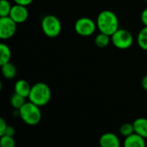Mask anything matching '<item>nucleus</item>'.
<instances>
[{
    "label": "nucleus",
    "instance_id": "f257e3e1",
    "mask_svg": "<svg viewBox=\"0 0 147 147\" xmlns=\"http://www.w3.org/2000/svg\"><path fill=\"white\" fill-rule=\"evenodd\" d=\"M96 26L100 32L111 36L119 29V20L113 11L105 9L98 14L96 18Z\"/></svg>",
    "mask_w": 147,
    "mask_h": 147
},
{
    "label": "nucleus",
    "instance_id": "f03ea898",
    "mask_svg": "<svg viewBox=\"0 0 147 147\" xmlns=\"http://www.w3.org/2000/svg\"><path fill=\"white\" fill-rule=\"evenodd\" d=\"M51 96L52 92L49 86L45 83L39 82L31 87V90L28 98L30 102L38 105L39 107H43L50 102Z\"/></svg>",
    "mask_w": 147,
    "mask_h": 147
},
{
    "label": "nucleus",
    "instance_id": "7ed1b4c3",
    "mask_svg": "<svg viewBox=\"0 0 147 147\" xmlns=\"http://www.w3.org/2000/svg\"><path fill=\"white\" fill-rule=\"evenodd\" d=\"M40 107L33 103L32 102H25L20 109H18V115L23 122L29 126L37 125L42 117Z\"/></svg>",
    "mask_w": 147,
    "mask_h": 147
},
{
    "label": "nucleus",
    "instance_id": "20e7f679",
    "mask_svg": "<svg viewBox=\"0 0 147 147\" xmlns=\"http://www.w3.org/2000/svg\"><path fill=\"white\" fill-rule=\"evenodd\" d=\"M41 28L45 35L49 38H55L59 35L62 25L59 19L53 15L45 16L41 21Z\"/></svg>",
    "mask_w": 147,
    "mask_h": 147
},
{
    "label": "nucleus",
    "instance_id": "39448f33",
    "mask_svg": "<svg viewBox=\"0 0 147 147\" xmlns=\"http://www.w3.org/2000/svg\"><path fill=\"white\" fill-rule=\"evenodd\" d=\"M111 42L119 49H127L134 43V36L128 30L119 28L111 35Z\"/></svg>",
    "mask_w": 147,
    "mask_h": 147
},
{
    "label": "nucleus",
    "instance_id": "423d86ee",
    "mask_svg": "<svg viewBox=\"0 0 147 147\" xmlns=\"http://www.w3.org/2000/svg\"><path fill=\"white\" fill-rule=\"evenodd\" d=\"M96 22L90 17H80L78 18L74 25L76 33L81 36L87 37L92 35L96 30Z\"/></svg>",
    "mask_w": 147,
    "mask_h": 147
},
{
    "label": "nucleus",
    "instance_id": "0eeeda50",
    "mask_svg": "<svg viewBox=\"0 0 147 147\" xmlns=\"http://www.w3.org/2000/svg\"><path fill=\"white\" fill-rule=\"evenodd\" d=\"M16 22L9 16L0 17V39L9 40L16 32Z\"/></svg>",
    "mask_w": 147,
    "mask_h": 147
},
{
    "label": "nucleus",
    "instance_id": "6e6552de",
    "mask_svg": "<svg viewBox=\"0 0 147 147\" xmlns=\"http://www.w3.org/2000/svg\"><path fill=\"white\" fill-rule=\"evenodd\" d=\"M26 7L27 6L16 3L12 6L9 16L11 17L16 23H22L26 22L28 17V10Z\"/></svg>",
    "mask_w": 147,
    "mask_h": 147
},
{
    "label": "nucleus",
    "instance_id": "1a4fd4ad",
    "mask_svg": "<svg viewBox=\"0 0 147 147\" xmlns=\"http://www.w3.org/2000/svg\"><path fill=\"white\" fill-rule=\"evenodd\" d=\"M99 144L102 147L121 146V141L118 136L113 133H106L102 134L99 140Z\"/></svg>",
    "mask_w": 147,
    "mask_h": 147
},
{
    "label": "nucleus",
    "instance_id": "9d476101",
    "mask_svg": "<svg viewBox=\"0 0 147 147\" xmlns=\"http://www.w3.org/2000/svg\"><path fill=\"white\" fill-rule=\"evenodd\" d=\"M146 145V139L136 133L126 137L124 140V146L126 147H145Z\"/></svg>",
    "mask_w": 147,
    "mask_h": 147
},
{
    "label": "nucleus",
    "instance_id": "9b49d317",
    "mask_svg": "<svg viewBox=\"0 0 147 147\" xmlns=\"http://www.w3.org/2000/svg\"><path fill=\"white\" fill-rule=\"evenodd\" d=\"M31 87L32 86H30L29 83L25 79H19L15 84V93H17L27 98L29 96Z\"/></svg>",
    "mask_w": 147,
    "mask_h": 147
},
{
    "label": "nucleus",
    "instance_id": "f8f14e48",
    "mask_svg": "<svg viewBox=\"0 0 147 147\" xmlns=\"http://www.w3.org/2000/svg\"><path fill=\"white\" fill-rule=\"evenodd\" d=\"M134 133L140 134L143 138L147 139V119L146 118H138L134 122Z\"/></svg>",
    "mask_w": 147,
    "mask_h": 147
},
{
    "label": "nucleus",
    "instance_id": "ddd939ff",
    "mask_svg": "<svg viewBox=\"0 0 147 147\" xmlns=\"http://www.w3.org/2000/svg\"><path fill=\"white\" fill-rule=\"evenodd\" d=\"M1 71H2L3 76L6 79H9V80L13 79L16 76V68L10 62H8L3 65H1Z\"/></svg>",
    "mask_w": 147,
    "mask_h": 147
},
{
    "label": "nucleus",
    "instance_id": "4468645a",
    "mask_svg": "<svg viewBox=\"0 0 147 147\" xmlns=\"http://www.w3.org/2000/svg\"><path fill=\"white\" fill-rule=\"evenodd\" d=\"M11 58L10 48L4 43H0V65L9 62Z\"/></svg>",
    "mask_w": 147,
    "mask_h": 147
},
{
    "label": "nucleus",
    "instance_id": "2eb2a0df",
    "mask_svg": "<svg viewBox=\"0 0 147 147\" xmlns=\"http://www.w3.org/2000/svg\"><path fill=\"white\" fill-rule=\"evenodd\" d=\"M110 41H111V36L102 32H100L95 38V44L100 48L108 47Z\"/></svg>",
    "mask_w": 147,
    "mask_h": 147
},
{
    "label": "nucleus",
    "instance_id": "dca6fc26",
    "mask_svg": "<svg viewBox=\"0 0 147 147\" xmlns=\"http://www.w3.org/2000/svg\"><path fill=\"white\" fill-rule=\"evenodd\" d=\"M137 41L141 49L147 51V26H144V28L139 32Z\"/></svg>",
    "mask_w": 147,
    "mask_h": 147
},
{
    "label": "nucleus",
    "instance_id": "f3484780",
    "mask_svg": "<svg viewBox=\"0 0 147 147\" xmlns=\"http://www.w3.org/2000/svg\"><path fill=\"white\" fill-rule=\"evenodd\" d=\"M25 102V97L17 93H15L10 97V104L15 109H20Z\"/></svg>",
    "mask_w": 147,
    "mask_h": 147
},
{
    "label": "nucleus",
    "instance_id": "a211bd4d",
    "mask_svg": "<svg viewBox=\"0 0 147 147\" xmlns=\"http://www.w3.org/2000/svg\"><path fill=\"white\" fill-rule=\"evenodd\" d=\"M11 8L12 6L8 0H1L0 1V17L9 16Z\"/></svg>",
    "mask_w": 147,
    "mask_h": 147
},
{
    "label": "nucleus",
    "instance_id": "6ab92c4d",
    "mask_svg": "<svg viewBox=\"0 0 147 147\" xmlns=\"http://www.w3.org/2000/svg\"><path fill=\"white\" fill-rule=\"evenodd\" d=\"M134 133V127L133 123H124L120 127V134L124 137H127Z\"/></svg>",
    "mask_w": 147,
    "mask_h": 147
},
{
    "label": "nucleus",
    "instance_id": "aec40b11",
    "mask_svg": "<svg viewBox=\"0 0 147 147\" xmlns=\"http://www.w3.org/2000/svg\"><path fill=\"white\" fill-rule=\"evenodd\" d=\"M0 145H1L2 147H15L16 142H15V140H14L13 136L4 134V135L1 136Z\"/></svg>",
    "mask_w": 147,
    "mask_h": 147
},
{
    "label": "nucleus",
    "instance_id": "412c9836",
    "mask_svg": "<svg viewBox=\"0 0 147 147\" xmlns=\"http://www.w3.org/2000/svg\"><path fill=\"white\" fill-rule=\"evenodd\" d=\"M7 127H8V125L5 122V121L3 118H0V136H3L5 134Z\"/></svg>",
    "mask_w": 147,
    "mask_h": 147
},
{
    "label": "nucleus",
    "instance_id": "4be33fe9",
    "mask_svg": "<svg viewBox=\"0 0 147 147\" xmlns=\"http://www.w3.org/2000/svg\"><path fill=\"white\" fill-rule=\"evenodd\" d=\"M140 19H141V22L143 23V25L147 26V8L143 9V11L141 12Z\"/></svg>",
    "mask_w": 147,
    "mask_h": 147
},
{
    "label": "nucleus",
    "instance_id": "5701e85b",
    "mask_svg": "<svg viewBox=\"0 0 147 147\" xmlns=\"http://www.w3.org/2000/svg\"><path fill=\"white\" fill-rule=\"evenodd\" d=\"M13 1L16 4H20V5H23V6H28L33 2V0H13Z\"/></svg>",
    "mask_w": 147,
    "mask_h": 147
},
{
    "label": "nucleus",
    "instance_id": "b1692460",
    "mask_svg": "<svg viewBox=\"0 0 147 147\" xmlns=\"http://www.w3.org/2000/svg\"><path fill=\"white\" fill-rule=\"evenodd\" d=\"M15 128L11 126H8L7 129H6V132H5V134L6 135H9V136H14L15 135Z\"/></svg>",
    "mask_w": 147,
    "mask_h": 147
},
{
    "label": "nucleus",
    "instance_id": "393cba45",
    "mask_svg": "<svg viewBox=\"0 0 147 147\" xmlns=\"http://www.w3.org/2000/svg\"><path fill=\"white\" fill-rule=\"evenodd\" d=\"M141 86H142V88H143L145 90H146L147 91V75H146V76L142 78V80H141Z\"/></svg>",
    "mask_w": 147,
    "mask_h": 147
},
{
    "label": "nucleus",
    "instance_id": "a878e982",
    "mask_svg": "<svg viewBox=\"0 0 147 147\" xmlns=\"http://www.w3.org/2000/svg\"><path fill=\"white\" fill-rule=\"evenodd\" d=\"M146 2H147V0H146Z\"/></svg>",
    "mask_w": 147,
    "mask_h": 147
}]
</instances>
